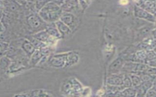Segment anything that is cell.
I'll use <instances>...</instances> for the list:
<instances>
[{
	"label": "cell",
	"mask_w": 156,
	"mask_h": 97,
	"mask_svg": "<svg viewBox=\"0 0 156 97\" xmlns=\"http://www.w3.org/2000/svg\"><path fill=\"white\" fill-rule=\"evenodd\" d=\"M119 2L122 5H126L128 3V0H120Z\"/></svg>",
	"instance_id": "6da1fadb"
}]
</instances>
